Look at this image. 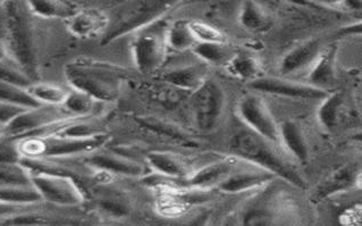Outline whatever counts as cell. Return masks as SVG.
<instances>
[{
    "instance_id": "9",
    "label": "cell",
    "mask_w": 362,
    "mask_h": 226,
    "mask_svg": "<svg viewBox=\"0 0 362 226\" xmlns=\"http://www.w3.org/2000/svg\"><path fill=\"white\" fill-rule=\"evenodd\" d=\"M236 113L247 129L256 132L270 142L279 143V129L269 109L259 96L245 95L240 99Z\"/></svg>"
},
{
    "instance_id": "39",
    "label": "cell",
    "mask_w": 362,
    "mask_h": 226,
    "mask_svg": "<svg viewBox=\"0 0 362 226\" xmlns=\"http://www.w3.org/2000/svg\"><path fill=\"white\" fill-rule=\"evenodd\" d=\"M322 1H327V3H339L341 0H322Z\"/></svg>"
},
{
    "instance_id": "3",
    "label": "cell",
    "mask_w": 362,
    "mask_h": 226,
    "mask_svg": "<svg viewBox=\"0 0 362 226\" xmlns=\"http://www.w3.org/2000/svg\"><path fill=\"white\" fill-rule=\"evenodd\" d=\"M110 141L104 132L90 137H25L16 142L20 158H50L63 161L74 156L88 155L98 152Z\"/></svg>"
},
{
    "instance_id": "34",
    "label": "cell",
    "mask_w": 362,
    "mask_h": 226,
    "mask_svg": "<svg viewBox=\"0 0 362 226\" xmlns=\"http://www.w3.org/2000/svg\"><path fill=\"white\" fill-rule=\"evenodd\" d=\"M189 29L199 43H225L226 41L224 35L218 29L200 21H190Z\"/></svg>"
},
{
    "instance_id": "27",
    "label": "cell",
    "mask_w": 362,
    "mask_h": 226,
    "mask_svg": "<svg viewBox=\"0 0 362 226\" xmlns=\"http://www.w3.org/2000/svg\"><path fill=\"white\" fill-rule=\"evenodd\" d=\"M192 50L200 60L214 65H228L233 56L225 43H197Z\"/></svg>"
},
{
    "instance_id": "11",
    "label": "cell",
    "mask_w": 362,
    "mask_h": 226,
    "mask_svg": "<svg viewBox=\"0 0 362 226\" xmlns=\"http://www.w3.org/2000/svg\"><path fill=\"white\" fill-rule=\"evenodd\" d=\"M238 159L230 157L224 161L210 164L208 166L202 167L197 172L191 173L187 178L183 179L185 183L181 184L182 188H190V189L206 190L217 186L228 178L230 173L233 172L238 166Z\"/></svg>"
},
{
    "instance_id": "28",
    "label": "cell",
    "mask_w": 362,
    "mask_h": 226,
    "mask_svg": "<svg viewBox=\"0 0 362 226\" xmlns=\"http://www.w3.org/2000/svg\"><path fill=\"white\" fill-rule=\"evenodd\" d=\"M226 67L230 74L242 80L255 79L259 72L258 60L252 55L247 54L233 55Z\"/></svg>"
},
{
    "instance_id": "10",
    "label": "cell",
    "mask_w": 362,
    "mask_h": 226,
    "mask_svg": "<svg viewBox=\"0 0 362 226\" xmlns=\"http://www.w3.org/2000/svg\"><path fill=\"white\" fill-rule=\"evenodd\" d=\"M110 18L104 11L98 9H84L75 11L67 18V30L78 39L89 40L104 35L108 30Z\"/></svg>"
},
{
    "instance_id": "31",
    "label": "cell",
    "mask_w": 362,
    "mask_h": 226,
    "mask_svg": "<svg viewBox=\"0 0 362 226\" xmlns=\"http://www.w3.org/2000/svg\"><path fill=\"white\" fill-rule=\"evenodd\" d=\"M342 95L337 92L326 98L318 112V118L326 129L333 130L339 123V109L342 107Z\"/></svg>"
},
{
    "instance_id": "8",
    "label": "cell",
    "mask_w": 362,
    "mask_h": 226,
    "mask_svg": "<svg viewBox=\"0 0 362 226\" xmlns=\"http://www.w3.org/2000/svg\"><path fill=\"white\" fill-rule=\"evenodd\" d=\"M193 118L199 130L208 132L215 129L224 113L226 97L224 90L214 81H204L193 91Z\"/></svg>"
},
{
    "instance_id": "23",
    "label": "cell",
    "mask_w": 362,
    "mask_h": 226,
    "mask_svg": "<svg viewBox=\"0 0 362 226\" xmlns=\"http://www.w3.org/2000/svg\"><path fill=\"white\" fill-rule=\"evenodd\" d=\"M31 14L41 18H69L74 14L73 7L64 0H26Z\"/></svg>"
},
{
    "instance_id": "24",
    "label": "cell",
    "mask_w": 362,
    "mask_h": 226,
    "mask_svg": "<svg viewBox=\"0 0 362 226\" xmlns=\"http://www.w3.org/2000/svg\"><path fill=\"white\" fill-rule=\"evenodd\" d=\"M101 101L88 95L86 92L72 89L69 91V97L64 103L63 106L69 111L73 116L80 118H93L98 111Z\"/></svg>"
},
{
    "instance_id": "5",
    "label": "cell",
    "mask_w": 362,
    "mask_h": 226,
    "mask_svg": "<svg viewBox=\"0 0 362 226\" xmlns=\"http://www.w3.org/2000/svg\"><path fill=\"white\" fill-rule=\"evenodd\" d=\"M73 115L65 107L55 105H37L24 109L23 112L11 120L0 130L4 137L15 141L22 137L35 135L52 124L72 118Z\"/></svg>"
},
{
    "instance_id": "36",
    "label": "cell",
    "mask_w": 362,
    "mask_h": 226,
    "mask_svg": "<svg viewBox=\"0 0 362 226\" xmlns=\"http://www.w3.org/2000/svg\"><path fill=\"white\" fill-rule=\"evenodd\" d=\"M339 223L344 226H360L362 224L361 203H356L354 206L345 209L339 216Z\"/></svg>"
},
{
    "instance_id": "37",
    "label": "cell",
    "mask_w": 362,
    "mask_h": 226,
    "mask_svg": "<svg viewBox=\"0 0 362 226\" xmlns=\"http://www.w3.org/2000/svg\"><path fill=\"white\" fill-rule=\"evenodd\" d=\"M26 107L15 105V103L0 101V130L5 128L11 120H14Z\"/></svg>"
},
{
    "instance_id": "22",
    "label": "cell",
    "mask_w": 362,
    "mask_h": 226,
    "mask_svg": "<svg viewBox=\"0 0 362 226\" xmlns=\"http://www.w3.org/2000/svg\"><path fill=\"white\" fill-rule=\"evenodd\" d=\"M26 90L37 103L55 105V106L64 105L69 94V90L65 89L63 86L52 82H40V81L32 82Z\"/></svg>"
},
{
    "instance_id": "38",
    "label": "cell",
    "mask_w": 362,
    "mask_h": 226,
    "mask_svg": "<svg viewBox=\"0 0 362 226\" xmlns=\"http://www.w3.org/2000/svg\"><path fill=\"white\" fill-rule=\"evenodd\" d=\"M11 58L8 50H7L6 45L4 43L3 39H0V60Z\"/></svg>"
},
{
    "instance_id": "20",
    "label": "cell",
    "mask_w": 362,
    "mask_h": 226,
    "mask_svg": "<svg viewBox=\"0 0 362 226\" xmlns=\"http://www.w3.org/2000/svg\"><path fill=\"white\" fill-rule=\"evenodd\" d=\"M279 143H283L285 148L299 161L303 163L307 162L309 150L300 126L292 120H285L279 126Z\"/></svg>"
},
{
    "instance_id": "14",
    "label": "cell",
    "mask_w": 362,
    "mask_h": 226,
    "mask_svg": "<svg viewBox=\"0 0 362 226\" xmlns=\"http://www.w3.org/2000/svg\"><path fill=\"white\" fill-rule=\"evenodd\" d=\"M88 163L97 169H104L112 174L127 175V176H140L146 172V169L138 162L123 157L115 154H99L98 152L90 154Z\"/></svg>"
},
{
    "instance_id": "7",
    "label": "cell",
    "mask_w": 362,
    "mask_h": 226,
    "mask_svg": "<svg viewBox=\"0 0 362 226\" xmlns=\"http://www.w3.org/2000/svg\"><path fill=\"white\" fill-rule=\"evenodd\" d=\"M31 182L42 201L61 207H78L86 200L74 179L64 173L31 172Z\"/></svg>"
},
{
    "instance_id": "6",
    "label": "cell",
    "mask_w": 362,
    "mask_h": 226,
    "mask_svg": "<svg viewBox=\"0 0 362 226\" xmlns=\"http://www.w3.org/2000/svg\"><path fill=\"white\" fill-rule=\"evenodd\" d=\"M167 28L160 23L142 28L132 43L133 57L139 71L150 74L160 69L167 55Z\"/></svg>"
},
{
    "instance_id": "35",
    "label": "cell",
    "mask_w": 362,
    "mask_h": 226,
    "mask_svg": "<svg viewBox=\"0 0 362 226\" xmlns=\"http://www.w3.org/2000/svg\"><path fill=\"white\" fill-rule=\"evenodd\" d=\"M99 205L105 212L115 216H124L129 212L127 201L118 195H107L99 199Z\"/></svg>"
},
{
    "instance_id": "16",
    "label": "cell",
    "mask_w": 362,
    "mask_h": 226,
    "mask_svg": "<svg viewBox=\"0 0 362 226\" xmlns=\"http://www.w3.org/2000/svg\"><path fill=\"white\" fill-rule=\"evenodd\" d=\"M320 54V43L308 41L285 55L281 63V71L283 74H293L296 72L302 71L315 63Z\"/></svg>"
},
{
    "instance_id": "32",
    "label": "cell",
    "mask_w": 362,
    "mask_h": 226,
    "mask_svg": "<svg viewBox=\"0 0 362 226\" xmlns=\"http://www.w3.org/2000/svg\"><path fill=\"white\" fill-rule=\"evenodd\" d=\"M140 123L146 126V128H148V129L157 132L159 135H166V137H170V139H174V140L180 141V142L182 143L192 142V141L187 137V135H185V132L182 131L178 126L168 123V122H165V120H159V118H141Z\"/></svg>"
},
{
    "instance_id": "17",
    "label": "cell",
    "mask_w": 362,
    "mask_h": 226,
    "mask_svg": "<svg viewBox=\"0 0 362 226\" xmlns=\"http://www.w3.org/2000/svg\"><path fill=\"white\" fill-rule=\"evenodd\" d=\"M164 80L177 89L196 91L206 81L204 69L198 65H185L170 69L164 74Z\"/></svg>"
},
{
    "instance_id": "2",
    "label": "cell",
    "mask_w": 362,
    "mask_h": 226,
    "mask_svg": "<svg viewBox=\"0 0 362 226\" xmlns=\"http://www.w3.org/2000/svg\"><path fill=\"white\" fill-rule=\"evenodd\" d=\"M72 89L86 92L101 103L115 101L122 88V72L115 66L78 58L65 67Z\"/></svg>"
},
{
    "instance_id": "33",
    "label": "cell",
    "mask_w": 362,
    "mask_h": 226,
    "mask_svg": "<svg viewBox=\"0 0 362 226\" xmlns=\"http://www.w3.org/2000/svg\"><path fill=\"white\" fill-rule=\"evenodd\" d=\"M241 22L247 29L252 31H262L269 26L266 14L252 1H247L242 9Z\"/></svg>"
},
{
    "instance_id": "1",
    "label": "cell",
    "mask_w": 362,
    "mask_h": 226,
    "mask_svg": "<svg viewBox=\"0 0 362 226\" xmlns=\"http://www.w3.org/2000/svg\"><path fill=\"white\" fill-rule=\"evenodd\" d=\"M29 13L26 4L23 9L18 0L5 1L0 16V39L6 45L11 58L32 80L37 81L39 47Z\"/></svg>"
},
{
    "instance_id": "13",
    "label": "cell",
    "mask_w": 362,
    "mask_h": 226,
    "mask_svg": "<svg viewBox=\"0 0 362 226\" xmlns=\"http://www.w3.org/2000/svg\"><path fill=\"white\" fill-rule=\"evenodd\" d=\"M147 162L153 172L160 175L161 178L181 180L192 173L190 165L185 158L173 152H150Z\"/></svg>"
},
{
    "instance_id": "19",
    "label": "cell",
    "mask_w": 362,
    "mask_h": 226,
    "mask_svg": "<svg viewBox=\"0 0 362 226\" xmlns=\"http://www.w3.org/2000/svg\"><path fill=\"white\" fill-rule=\"evenodd\" d=\"M356 174L349 167H342L322 181L320 186L313 190L311 199L316 203L324 200L326 198L335 195L337 192L348 189L351 184H354Z\"/></svg>"
},
{
    "instance_id": "25",
    "label": "cell",
    "mask_w": 362,
    "mask_h": 226,
    "mask_svg": "<svg viewBox=\"0 0 362 226\" xmlns=\"http://www.w3.org/2000/svg\"><path fill=\"white\" fill-rule=\"evenodd\" d=\"M166 41L168 48L177 52L192 49L197 43L196 39L193 38L189 29V22L185 21H177L167 28Z\"/></svg>"
},
{
    "instance_id": "12",
    "label": "cell",
    "mask_w": 362,
    "mask_h": 226,
    "mask_svg": "<svg viewBox=\"0 0 362 226\" xmlns=\"http://www.w3.org/2000/svg\"><path fill=\"white\" fill-rule=\"evenodd\" d=\"M253 89L259 91L285 96V97L302 98V99H320L326 96L324 90L307 84H294L279 79H258L252 82Z\"/></svg>"
},
{
    "instance_id": "26",
    "label": "cell",
    "mask_w": 362,
    "mask_h": 226,
    "mask_svg": "<svg viewBox=\"0 0 362 226\" xmlns=\"http://www.w3.org/2000/svg\"><path fill=\"white\" fill-rule=\"evenodd\" d=\"M32 184L31 171L18 161L0 159V186Z\"/></svg>"
},
{
    "instance_id": "4",
    "label": "cell",
    "mask_w": 362,
    "mask_h": 226,
    "mask_svg": "<svg viewBox=\"0 0 362 226\" xmlns=\"http://www.w3.org/2000/svg\"><path fill=\"white\" fill-rule=\"evenodd\" d=\"M273 142L250 129L236 133L230 142V152L236 158L255 164L264 171L279 175L296 186H305V182L296 169L274 148Z\"/></svg>"
},
{
    "instance_id": "29",
    "label": "cell",
    "mask_w": 362,
    "mask_h": 226,
    "mask_svg": "<svg viewBox=\"0 0 362 226\" xmlns=\"http://www.w3.org/2000/svg\"><path fill=\"white\" fill-rule=\"evenodd\" d=\"M0 81L26 89L35 81L12 58L0 60Z\"/></svg>"
},
{
    "instance_id": "21",
    "label": "cell",
    "mask_w": 362,
    "mask_h": 226,
    "mask_svg": "<svg viewBox=\"0 0 362 226\" xmlns=\"http://www.w3.org/2000/svg\"><path fill=\"white\" fill-rule=\"evenodd\" d=\"M0 201L21 206H31L42 203V199L33 184H3L0 186Z\"/></svg>"
},
{
    "instance_id": "15",
    "label": "cell",
    "mask_w": 362,
    "mask_h": 226,
    "mask_svg": "<svg viewBox=\"0 0 362 226\" xmlns=\"http://www.w3.org/2000/svg\"><path fill=\"white\" fill-rule=\"evenodd\" d=\"M274 178L273 173L268 171H252V169H234L233 172L225 179L218 188L221 191L228 192V193H239V192L249 191V190L256 189L258 186H264V183L269 182Z\"/></svg>"
},
{
    "instance_id": "18",
    "label": "cell",
    "mask_w": 362,
    "mask_h": 226,
    "mask_svg": "<svg viewBox=\"0 0 362 226\" xmlns=\"http://www.w3.org/2000/svg\"><path fill=\"white\" fill-rule=\"evenodd\" d=\"M335 63H337V48L335 47H331L325 52H320V56L313 63L310 74L308 77V81H310L311 86H317V88H320L322 86H332L337 79Z\"/></svg>"
},
{
    "instance_id": "40",
    "label": "cell",
    "mask_w": 362,
    "mask_h": 226,
    "mask_svg": "<svg viewBox=\"0 0 362 226\" xmlns=\"http://www.w3.org/2000/svg\"><path fill=\"white\" fill-rule=\"evenodd\" d=\"M5 1H7V0H0V4H4Z\"/></svg>"
},
{
    "instance_id": "30",
    "label": "cell",
    "mask_w": 362,
    "mask_h": 226,
    "mask_svg": "<svg viewBox=\"0 0 362 226\" xmlns=\"http://www.w3.org/2000/svg\"><path fill=\"white\" fill-rule=\"evenodd\" d=\"M0 101L15 103V105H20L26 108L41 105L30 96L28 90L21 88V86L7 84L4 81H0Z\"/></svg>"
}]
</instances>
